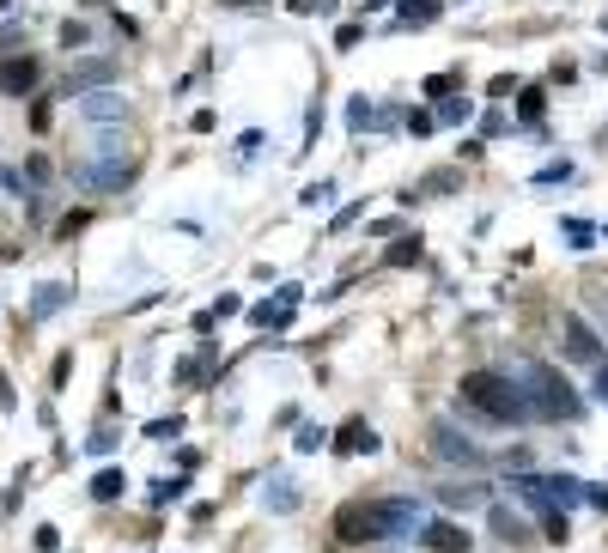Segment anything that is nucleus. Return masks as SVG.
<instances>
[{
  "instance_id": "1",
  "label": "nucleus",
  "mask_w": 608,
  "mask_h": 553,
  "mask_svg": "<svg viewBox=\"0 0 608 553\" xmlns=\"http://www.w3.org/2000/svg\"><path fill=\"white\" fill-rule=\"evenodd\" d=\"M456 395H463V408H475V414L493 420V426H517V420L536 414V408L523 402V389H517L505 371H469L463 383H456Z\"/></svg>"
},
{
  "instance_id": "2",
  "label": "nucleus",
  "mask_w": 608,
  "mask_h": 553,
  "mask_svg": "<svg viewBox=\"0 0 608 553\" xmlns=\"http://www.w3.org/2000/svg\"><path fill=\"white\" fill-rule=\"evenodd\" d=\"M414 523V505H377V499H353L335 511V541L365 547V541H390Z\"/></svg>"
},
{
  "instance_id": "3",
  "label": "nucleus",
  "mask_w": 608,
  "mask_h": 553,
  "mask_svg": "<svg viewBox=\"0 0 608 553\" xmlns=\"http://www.w3.org/2000/svg\"><path fill=\"white\" fill-rule=\"evenodd\" d=\"M529 383H536V395H542V402H536V414H548V420H578V414H584V402L572 395V383H566L560 371L536 365V371H529Z\"/></svg>"
},
{
  "instance_id": "4",
  "label": "nucleus",
  "mask_w": 608,
  "mask_h": 553,
  "mask_svg": "<svg viewBox=\"0 0 608 553\" xmlns=\"http://www.w3.org/2000/svg\"><path fill=\"white\" fill-rule=\"evenodd\" d=\"M566 353H572L578 365H596V359H602V347H596V335H590L584 316H566Z\"/></svg>"
},
{
  "instance_id": "5",
  "label": "nucleus",
  "mask_w": 608,
  "mask_h": 553,
  "mask_svg": "<svg viewBox=\"0 0 608 553\" xmlns=\"http://www.w3.org/2000/svg\"><path fill=\"white\" fill-rule=\"evenodd\" d=\"M432 444H438L444 462H481V450L469 438H456V426H432Z\"/></svg>"
},
{
  "instance_id": "6",
  "label": "nucleus",
  "mask_w": 608,
  "mask_h": 553,
  "mask_svg": "<svg viewBox=\"0 0 608 553\" xmlns=\"http://www.w3.org/2000/svg\"><path fill=\"white\" fill-rule=\"evenodd\" d=\"M31 86H37V61H31V55L0 67V92H7V98H19V92H31Z\"/></svg>"
},
{
  "instance_id": "7",
  "label": "nucleus",
  "mask_w": 608,
  "mask_h": 553,
  "mask_svg": "<svg viewBox=\"0 0 608 553\" xmlns=\"http://www.w3.org/2000/svg\"><path fill=\"white\" fill-rule=\"evenodd\" d=\"M426 547L432 553H469L475 541H469V529H456V523H432L426 529Z\"/></svg>"
},
{
  "instance_id": "8",
  "label": "nucleus",
  "mask_w": 608,
  "mask_h": 553,
  "mask_svg": "<svg viewBox=\"0 0 608 553\" xmlns=\"http://www.w3.org/2000/svg\"><path fill=\"white\" fill-rule=\"evenodd\" d=\"M341 450H353V456H359V450H377L371 426H365V420H347V426H341Z\"/></svg>"
},
{
  "instance_id": "9",
  "label": "nucleus",
  "mask_w": 608,
  "mask_h": 553,
  "mask_svg": "<svg viewBox=\"0 0 608 553\" xmlns=\"http://www.w3.org/2000/svg\"><path fill=\"white\" fill-rule=\"evenodd\" d=\"M493 535H499V541H529V523H523V517H511V511H499V505H493Z\"/></svg>"
},
{
  "instance_id": "10",
  "label": "nucleus",
  "mask_w": 608,
  "mask_h": 553,
  "mask_svg": "<svg viewBox=\"0 0 608 553\" xmlns=\"http://www.w3.org/2000/svg\"><path fill=\"white\" fill-rule=\"evenodd\" d=\"M438 7H444V0H402V19L408 25H426V19H438Z\"/></svg>"
},
{
  "instance_id": "11",
  "label": "nucleus",
  "mask_w": 608,
  "mask_h": 553,
  "mask_svg": "<svg viewBox=\"0 0 608 553\" xmlns=\"http://www.w3.org/2000/svg\"><path fill=\"white\" fill-rule=\"evenodd\" d=\"M122 487H128V481H122V474H116V468H104V474H98V481H92V499H122Z\"/></svg>"
},
{
  "instance_id": "12",
  "label": "nucleus",
  "mask_w": 608,
  "mask_h": 553,
  "mask_svg": "<svg viewBox=\"0 0 608 553\" xmlns=\"http://www.w3.org/2000/svg\"><path fill=\"white\" fill-rule=\"evenodd\" d=\"M317 444H329V432H323V426H304V432H298V450H317Z\"/></svg>"
},
{
  "instance_id": "13",
  "label": "nucleus",
  "mask_w": 608,
  "mask_h": 553,
  "mask_svg": "<svg viewBox=\"0 0 608 553\" xmlns=\"http://www.w3.org/2000/svg\"><path fill=\"white\" fill-rule=\"evenodd\" d=\"M414 256H420V237H402V244L390 250V262H414Z\"/></svg>"
},
{
  "instance_id": "14",
  "label": "nucleus",
  "mask_w": 608,
  "mask_h": 553,
  "mask_svg": "<svg viewBox=\"0 0 608 553\" xmlns=\"http://www.w3.org/2000/svg\"><path fill=\"white\" fill-rule=\"evenodd\" d=\"M61 298H67V292H61V286H43V292H37V310H55V304H61Z\"/></svg>"
},
{
  "instance_id": "15",
  "label": "nucleus",
  "mask_w": 608,
  "mask_h": 553,
  "mask_svg": "<svg viewBox=\"0 0 608 553\" xmlns=\"http://www.w3.org/2000/svg\"><path fill=\"white\" fill-rule=\"evenodd\" d=\"M219 7H238V13H262L268 0H219Z\"/></svg>"
},
{
  "instance_id": "16",
  "label": "nucleus",
  "mask_w": 608,
  "mask_h": 553,
  "mask_svg": "<svg viewBox=\"0 0 608 553\" xmlns=\"http://www.w3.org/2000/svg\"><path fill=\"white\" fill-rule=\"evenodd\" d=\"M596 389H602V395H608V365H602V371H596Z\"/></svg>"
}]
</instances>
